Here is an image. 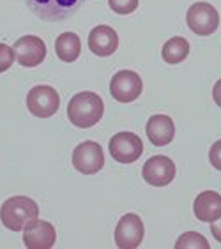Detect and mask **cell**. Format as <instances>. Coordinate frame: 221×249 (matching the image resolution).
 Wrapping results in <instances>:
<instances>
[{
  "label": "cell",
  "mask_w": 221,
  "mask_h": 249,
  "mask_svg": "<svg viewBox=\"0 0 221 249\" xmlns=\"http://www.w3.org/2000/svg\"><path fill=\"white\" fill-rule=\"evenodd\" d=\"M142 89H144V82L138 72L135 71L124 69V71H117L111 76L110 94L119 103H131V101L138 99Z\"/></svg>",
  "instance_id": "8"
},
{
  "label": "cell",
  "mask_w": 221,
  "mask_h": 249,
  "mask_svg": "<svg viewBox=\"0 0 221 249\" xmlns=\"http://www.w3.org/2000/svg\"><path fill=\"white\" fill-rule=\"evenodd\" d=\"M187 55H189V43L184 37H181V36L168 39L163 46V52H161L163 60L168 64L183 62V60H186Z\"/></svg>",
  "instance_id": "17"
},
{
  "label": "cell",
  "mask_w": 221,
  "mask_h": 249,
  "mask_svg": "<svg viewBox=\"0 0 221 249\" xmlns=\"http://www.w3.org/2000/svg\"><path fill=\"white\" fill-rule=\"evenodd\" d=\"M60 106L58 92L50 85H36L27 94V108L34 117L50 119Z\"/></svg>",
  "instance_id": "4"
},
{
  "label": "cell",
  "mask_w": 221,
  "mask_h": 249,
  "mask_svg": "<svg viewBox=\"0 0 221 249\" xmlns=\"http://www.w3.org/2000/svg\"><path fill=\"white\" fill-rule=\"evenodd\" d=\"M39 216V207L32 198L13 196L0 207V221L13 231H23L27 223Z\"/></svg>",
  "instance_id": "2"
},
{
  "label": "cell",
  "mask_w": 221,
  "mask_h": 249,
  "mask_svg": "<svg viewBox=\"0 0 221 249\" xmlns=\"http://www.w3.org/2000/svg\"><path fill=\"white\" fill-rule=\"evenodd\" d=\"M19 66L36 67L46 58V44L37 36H23L13 46Z\"/></svg>",
  "instance_id": "12"
},
{
  "label": "cell",
  "mask_w": 221,
  "mask_h": 249,
  "mask_svg": "<svg viewBox=\"0 0 221 249\" xmlns=\"http://www.w3.org/2000/svg\"><path fill=\"white\" fill-rule=\"evenodd\" d=\"M212 99L218 106H221V80H218L216 85L212 87Z\"/></svg>",
  "instance_id": "23"
},
{
  "label": "cell",
  "mask_w": 221,
  "mask_h": 249,
  "mask_svg": "<svg viewBox=\"0 0 221 249\" xmlns=\"http://www.w3.org/2000/svg\"><path fill=\"white\" fill-rule=\"evenodd\" d=\"M142 177L150 186H168L175 178V164L166 156H154L145 161L144 168H142Z\"/></svg>",
  "instance_id": "11"
},
{
  "label": "cell",
  "mask_w": 221,
  "mask_h": 249,
  "mask_svg": "<svg viewBox=\"0 0 221 249\" xmlns=\"http://www.w3.org/2000/svg\"><path fill=\"white\" fill-rule=\"evenodd\" d=\"M177 249H209V242L205 240V237L197 231H186L177 239L175 242Z\"/></svg>",
  "instance_id": "18"
},
{
  "label": "cell",
  "mask_w": 221,
  "mask_h": 249,
  "mask_svg": "<svg viewBox=\"0 0 221 249\" xmlns=\"http://www.w3.org/2000/svg\"><path fill=\"white\" fill-rule=\"evenodd\" d=\"M89 48L97 57H110L119 48V36L108 25H97L89 34Z\"/></svg>",
  "instance_id": "13"
},
{
  "label": "cell",
  "mask_w": 221,
  "mask_h": 249,
  "mask_svg": "<svg viewBox=\"0 0 221 249\" xmlns=\"http://www.w3.org/2000/svg\"><path fill=\"white\" fill-rule=\"evenodd\" d=\"M55 52L64 62H74L82 53V41L74 32H64L55 41Z\"/></svg>",
  "instance_id": "16"
},
{
  "label": "cell",
  "mask_w": 221,
  "mask_h": 249,
  "mask_svg": "<svg viewBox=\"0 0 221 249\" xmlns=\"http://www.w3.org/2000/svg\"><path fill=\"white\" fill-rule=\"evenodd\" d=\"M209 161H211L212 166L221 172V140H218V142H214V143L211 145V150H209Z\"/></svg>",
  "instance_id": "21"
},
{
  "label": "cell",
  "mask_w": 221,
  "mask_h": 249,
  "mask_svg": "<svg viewBox=\"0 0 221 249\" xmlns=\"http://www.w3.org/2000/svg\"><path fill=\"white\" fill-rule=\"evenodd\" d=\"M105 113V103L96 92H80L68 105V119L74 127H92L101 120Z\"/></svg>",
  "instance_id": "1"
},
{
  "label": "cell",
  "mask_w": 221,
  "mask_h": 249,
  "mask_svg": "<svg viewBox=\"0 0 221 249\" xmlns=\"http://www.w3.org/2000/svg\"><path fill=\"white\" fill-rule=\"evenodd\" d=\"M73 166L83 175H94L105 166L103 147L97 142H83L73 150Z\"/></svg>",
  "instance_id": "7"
},
{
  "label": "cell",
  "mask_w": 221,
  "mask_h": 249,
  "mask_svg": "<svg viewBox=\"0 0 221 249\" xmlns=\"http://www.w3.org/2000/svg\"><path fill=\"white\" fill-rule=\"evenodd\" d=\"M144 152V143L138 134L131 131H122L111 136L110 140V154L117 163H135Z\"/></svg>",
  "instance_id": "6"
},
{
  "label": "cell",
  "mask_w": 221,
  "mask_h": 249,
  "mask_svg": "<svg viewBox=\"0 0 221 249\" xmlns=\"http://www.w3.org/2000/svg\"><path fill=\"white\" fill-rule=\"evenodd\" d=\"M186 23L197 36H211L220 27V15L214 5L207 2H197L187 9Z\"/></svg>",
  "instance_id": "5"
},
{
  "label": "cell",
  "mask_w": 221,
  "mask_h": 249,
  "mask_svg": "<svg viewBox=\"0 0 221 249\" xmlns=\"http://www.w3.org/2000/svg\"><path fill=\"white\" fill-rule=\"evenodd\" d=\"M30 13L44 21H66L76 15L85 0H25Z\"/></svg>",
  "instance_id": "3"
},
{
  "label": "cell",
  "mask_w": 221,
  "mask_h": 249,
  "mask_svg": "<svg viewBox=\"0 0 221 249\" xmlns=\"http://www.w3.org/2000/svg\"><path fill=\"white\" fill-rule=\"evenodd\" d=\"M57 231L48 221L32 219L23 228V244L29 249H50L55 246Z\"/></svg>",
  "instance_id": "10"
},
{
  "label": "cell",
  "mask_w": 221,
  "mask_h": 249,
  "mask_svg": "<svg viewBox=\"0 0 221 249\" xmlns=\"http://www.w3.org/2000/svg\"><path fill=\"white\" fill-rule=\"evenodd\" d=\"M144 221L136 214H126L120 217L115 228V244L120 249H136L144 240Z\"/></svg>",
  "instance_id": "9"
},
{
  "label": "cell",
  "mask_w": 221,
  "mask_h": 249,
  "mask_svg": "<svg viewBox=\"0 0 221 249\" xmlns=\"http://www.w3.org/2000/svg\"><path fill=\"white\" fill-rule=\"evenodd\" d=\"M193 212L198 221L212 223L221 216V195L216 191H202L195 198Z\"/></svg>",
  "instance_id": "14"
},
{
  "label": "cell",
  "mask_w": 221,
  "mask_h": 249,
  "mask_svg": "<svg viewBox=\"0 0 221 249\" xmlns=\"http://www.w3.org/2000/svg\"><path fill=\"white\" fill-rule=\"evenodd\" d=\"M108 5L117 15H131L138 9V0H108Z\"/></svg>",
  "instance_id": "19"
},
{
  "label": "cell",
  "mask_w": 221,
  "mask_h": 249,
  "mask_svg": "<svg viewBox=\"0 0 221 249\" xmlns=\"http://www.w3.org/2000/svg\"><path fill=\"white\" fill-rule=\"evenodd\" d=\"M16 60V55H15V50L7 46V44L0 43V72L7 71L13 62Z\"/></svg>",
  "instance_id": "20"
},
{
  "label": "cell",
  "mask_w": 221,
  "mask_h": 249,
  "mask_svg": "<svg viewBox=\"0 0 221 249\" xmlns=\"http://www.w3.org/2000/svg\"><path fill=\"white\" fill-rule=\"evenodd\" d=\"M145 133H147V138L150 140L152 145L165 147L175 136V125H173V120L168 115H152L147 122Z\"/></svg>",
  "instance_id": "15"
},
{
  "label": "cell",
  "mask_w": 221,
  "mask_h": 249,
  "mask_svg": "<svg viewBox=\"0 0 221 249\" xmlns=\"http://www.w3.org/2000/svg\"><path fill=\"white\" fill-rule=\"evenodd\" d=\"M211 231H212V235H214V239L221 244V216H220V221L216 219L211 223Z\"/></svg>",
  "instance_id": "22"
}]
</instances>
